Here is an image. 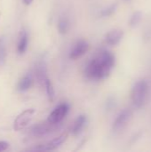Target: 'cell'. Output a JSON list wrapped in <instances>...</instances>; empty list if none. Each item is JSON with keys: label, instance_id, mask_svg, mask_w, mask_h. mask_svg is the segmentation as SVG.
<instances>
[{"label": "cell", "instance_id": "e0dca14e", "mask_svg": "<svg viewBox=\"0 0 151 152\" xmlns=\"http://www.w3.org/2000/svg\"><path fill=\"white\" fill-rule=\"evenodd\" d=\"M44 87L46 89V93H47V95H48V98L51 102L53 101L54 99V88H53V86L51 82V80L49 78H46L45 82H44Z\"/></svg>", "mask_w": 151, "mask_h": 152}, {"label": "cell", "instance_id": "44dd1931", "mask_svg": "<svg viewBox=\"0 0 151 152\" xmlns=\"http://www.w3.org/2000/svg\"><path fill=\"white\" fill-rule=\"evenodd\" d=\"M23 1V3L26 4V5H29V4H31V3L33 2V0H22Z\"/></svg>", "mask_w": 151, "mask_h": 152}, {"label": "cell", "instance_id": "5b68a950", "mask_svg": "<svg viewBox=\"0 0 151 152\" xmlns=\"http://www.w3.org/2000/svg\"><path fill=\"white\" fill-rule=\"evenodd\" d=\"M69 111V105L66 102L59 104L48 116L47 121L51 124H61Z\"/></svg>", "mask_w": 151, "mask_h": 152}, {"label": "cell", "instance_id": "8fae6325", "mask_svg": "<svg viewBox=\"0 0 151 152\" xmlns=\"http://www.w3.org/2000/svg\"><path fill=\"white\" fill-rule=\"evenodd\" d=\"M87 124V118L85 115H80L74 122L72 127H71V133L74 135H78L81 134L83 129Z\"/></svg>", "mask_w": 151, "mask_h": 152}, {"label": "cell", "instance_id": "3957f363", "mask_svg": "<svg viewBox=\"0 0 151 152\" xmlns=\"http://www.w3.org/2000/svg\"><path fill=\"white\" fill-rule=\"evenodd\" d=\"M60 126L61 124H51L48 121H46L44 123H40L33 126L29 130V134L33 137L42 138L57 131L60 128Z\"/></svg>", "mask_w": 151, "mask_h": 152}, {"label": "cell", "instance_id": "9a60e30c", "mask_svg": "<svg viewBox=\"0 0 151 152\" xmlns=\"http://www.w3.org/2000/svg\"><path fill=\"white\" fill-rule=\"evenodd\" d=\"M69 21L67 18H61L58 22V30L61 34H66L69 29Z\"/></svg>", "mask_w": 151, "mask_h": 152}, {"label": "cell", "instance_id": "9c48e42d", "mask_svg": "<svg viewBox=\"0 0 151 152\" xmlns=\"http://www.w3.org/2000/svg\"><path fill=\"white\" fill-rule=\"evenodd\" d=\"M89 49V44L84 40H78L73 46V48L71 49L70 53H69V58L71 60H77L80 57H82Z\"/></svg>", "mask_w": 151, "mask_h": 152}, {"label": "cell", "instance_id": "277c9868", "mask_svg": "<svg viewBox=\"0 0 151 152\" xmlns=\"http://www.w3.org/2000/svg\"><path fill=\"white\" fill-rule=\"evenodd\" d=\"M35 113H36V110L34 109H28L20 112L14 119V122H13L14 131H20L26 128L28 126V124L31 122Z\"/></svg>", "mask_w": 151, "mask_h": 152}, {"label": "cell", "instance_id": "d6986e66", "mask_svg": "<svg viewBox=\"0 0 151 152\" xmlns=\"http://www.w3.org/2000/svg\"><path fill=\"white\" fill-rule=\"evenodd\" d=\"M117 105L116 99L114 97H109L106 102V110H112Z\"/></svg>", "mask_w": 151, "mask_h": 152}, {"label": "cell", "instance_id": "7c38bea8", "mask_svg": "<svg viewBox=\"0 0 151 152\" xmlns=\"http://www.w3.org/2000/svg\"><path fill=\"white\" fill-rule=\"evenodd\" d=\"M28 33L26 30L22 29L20 31V37H19V42H18V45H17V50L18 53L22 54L26 52L27 47H28Z\"/></svg>", "mask_w": 151, "mask_h": 152}, {"label": "cell", "instance_id": "30bf717a", "mask_svg": "<svg viewBox=\"0 0 151 152\" xmlns=\"http://www.w3.org/2000/svg\"><path fill=\"white\" fill-rule=\"evenodd\" d=\"M124 37V31L120 28H115L109 31L105 36V41L109 45H118Z\"/></svg>", "mask_w": 151, "mask_h": 152}, {"label": "cell", "instance_id": "7a4b0ae2", "mask_svg": "<svg viewBox=\"0 0 151 152\" xmlns=\"http://www.w3.org/2000/svg\"><path fill=\"white\" fill-rule=\"evenodd\" d=\"M149 93V83L146 79L136 81L131 90V102L134 109H142L145 102Z\"/></svg>", "mask_w": 151, "mask_h": 152}, {"label": "cell", "instance_id": "52a82bcc", "mask_svg": "<svg viewBox=\"0 0 151 152\" xmlns=\"http://www.w3.org/2000/svg\"><path fill=\"white\" fill-rule=\"evenodd\" d=\"M132 116H133V112L130 109H124L122 111H120V113L117 115V117L116 118L113 123L112 126L113 131L118 133L121 130H123L131 120Z\"/></svg>", "mask_w": 151, "mask_h": 152}, {"label": "cell", "instance_id": "5bb4252c", "mask_svg": "<svg viewBox=\"0 0 151 152\" xmlns=\"http://www.w3.org/2000/svg\"><path fill=\"white\" fill-rule=\"evenodd\" d=\"M142 12L141 11H136L134 12L132 16L130 17V20H129V26L131 28H135L136 26L139 25V23L141 22L142 20Z\"/></svg>", "mask_w": 151, "mask_h": 152}, {"label": "cell", "instance_id": "7402d4cb", "mask_svg": "<svg viewBox=\"0 0 151 152\" xmlns=\"http://www.w3.org/2000/svg\"><path fill=\"white\" fill-rule=\"evenodd\" d=\"M124 1H125V2H130L131 0H124Z\"/></svg>", "mask_w": 151, "mask_h": 152}, {"label": "cell", "instance_id": "4fadbf2b", "mask_svg": "<svg viewBox=\"0 0 151 152\" xmlns=\"http://www.w3.org/2000/svg\"><path fill=\"white\" fill-rule=\"evenodd\" d=\"M32 82H33V79H32V76L28 74L26 76H24L18 83V90L20 92H25V91H28L31 85H32Z\"/></svg>", "mask_w": 151, "mask_h": 152}, {"label": "cell", "instance_id": "6da1fadb", "mask_svg": "<svg viewBox=\"0 0 151 152\" xmlns=\"http://www.w3.org/2000/svg\"><path fill=\"white\" fill-rule=\"evenodd\" d=\"M114 54L108 50H101L87 63L85 74L87 78L93 80H102L107 78L115 66Z\"/></svg>", "mask_w": 151, "mask_h": 152}, {"label": "cell", "instance_id": "ba28073f", "mask_svg": "<svg viewBox=\"0 0 151 152\" xmlns=\"http://www.w3.org/2000/svg\"><path fill=\"white\" fill-rule=\"evenodd\" d=\"M35 76L36 78L37 79L38 83L41 86H44V82L46 80V78H48L47 77V67H46V63L44 59H39L35 65Z\"/></svg>", "mask_w": 151, "mask_h": 152}, {"label": "cell", "instance_id": "8992f818", "mask_svg": "<svg viewBox=\"0 0 151 152\" xmlns=\"http://www.w3.org/2000/svg\"><path fill=\"white\" fill-rule=\"evenodd\" d=\"M68 138V133H63L61 135H59L56 138H53L52 141L48 142L45 144H41L36 147L28 149V151H53L57 148H59L62 143L66 142Z\"/></svg>", "mask_w": 151, "mask_h": 152}, {"label": "cell", "instance_id": "ffe728a7", "mask_svg": "<svg viewBox=\"0 0 151 152\" xmlns=\"http://www.w3.org/2000/svg\"><path fill=\"white\" fill-rule=\"evenodd\" d=\"M9 143L4 141H0V151H4L8 149Z\"/></svg>", "mask_w": 151, "mask_h": 152}, {"label": "cell", "instance_id": "2e32d148", "mask_svg": "<svg viewBox=\"0 0 151 152\" xmlns=\"http://www.w3.org/2000/svg\"><path fill=\"white\" fill-rule=\"evenodd\" d=\"M6 45L4 37H0V65H4L6 61Z\"/></svg>", "mask_w": 151, "mask_h": 152}, {"label": "cell", "instance_id": "ac0fdd59", "mask_svg": "<svg viewBox=\"0 0 151 152\" xmlns=\"http://www.w3.org/2000/svg\"><path fill=\"white\" fill-rule=\"evenodd\" d=\"M117 3H114V4L109 5L108 7L104 8L103 10H101V17H109V16H111L117 11Z\"/></svg>", "mask_w": 151, "mask_h": 152}]
</instances>
